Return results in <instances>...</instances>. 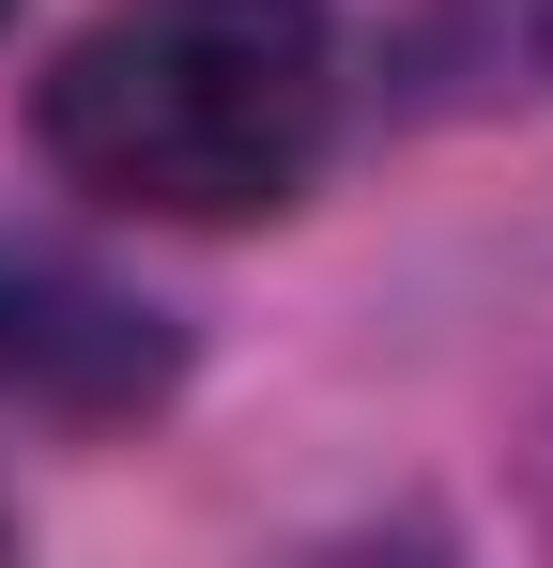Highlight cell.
Wrapping results in <instances>:
<instances>
[{
	"label": "cell",
	"instance_id": "obj_1",
	"mask_svg": "<svg viewBox=\"0 0 553 568\" xmlns=\"http://www.w3.org/2000/svg\"><path fill=\"white\" fill-rule=\"evenodd\" d=\"M47 154L108 215L247 231L339 154V16L323 0H108L47 62Z\"/></svg>",
	"mask_w": 553,
	"mask_h": 568
},
{
	"label": "cell",
	"instance_id": "obj_3",
	"mask_svg": "<svg viewBox=\"0 0 553 568\" xmlns=\"http://www.w3.org/2000/svg\"><path fill=\"white\" fill-rule=\"evenodd\" d=\"M0 538H16V523H0Z\"/></svg>",
	"mask_w": 553,
	"mask_h": 568
},
{
	"label": "cell",
	"instance_id": "obj_2",
	"mask_svg": "<svg viewBox=\"0 0 553 568\" xmlns=\"http://www.w3.org/2000/svg\"><path fill=\"white\" fill-rule=\"evenodd\" d=\"M170 384V323L139 292L78 277L62 246H0V399L31 415H139Z\"/></svg>",
	"mask_w": 553,
	"mask_h": 568
}]
</instances>
